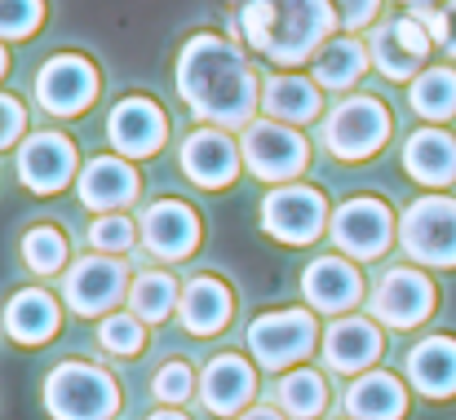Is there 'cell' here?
Returning a JSON list of instances; mask_svg holds the SVG:
<instances>
[{"instance_id": "cell-6", "label": "cell", "mask_w": 456, "mask_h": 420, "mask_svg": "<svg viewBox=\"0 0 456 420\" xmlns=\"http://www.w3.org/2000/svg\"><path fill=\"white\" fill-rule=\"evenodd\" d=\"M314 341H319V327L305 310H271V314L253 319V327H248V350H253L257 368H266V372H284V368L302 363L314 350Z\"/></svg>"}, {"instance_id": "cell-32", "label": "cell", "mask_w": 456, "mask_h": 420, "mask_svg": "<svg viewBox=\"0 0 456 420\" xmlns=\"http://www.w3.org/2000/svg\"><path fill=\"white\" fill-rule=\"evenodd\" d=\"M22 262L31 275H58L67 266V239L58 226H31L22 235Z\"/></svg>"}, {"instance_id": "cell-34", "label": "cell", "mask_w": 456, "mask_h": 420, "mask_svg": "<svg viewBox=\"0 0 456 420\" xmlns=\"http://www.w3.org/2000/svg\"><path fill=\"white\" fill-rule=\"evenodd\" d=\"M98 341L107 354H138L142 350V319L138 314H107L98 327Z\"/></svg>"}, {"instance_id": "cell-37", "label": "cell", "mask_w": 456, "mask_h": 420, "mask_svg": "<svg viewBox=\"0 0 456 420\" xmlns=\"http://www.w3.org/2000/svg\"><path fill=\"white\" fill-rule=\"evenodd\" d=\"M191 390H195V376H191L186 363H164V368L155 372V399H164V403H186Z\"/></svg>"}, {"instance_id": "cell-12", "label": "cell", "mask_w": 456, "mask_h": 420, "mask_svg": "<svg viewBox=\"0 0 456 420\" xmlns=\"http://www.w3.org/2000/svg\"><path fill=\"white\" fill-rule=\"evenodd\" d=\"M36 98L49 116H80L89 111V102L98 98V71L89 58L76 53H58L40 67L36 76Z\"/></svg>"}, {"instance_id": "cell-23", "label": "cell", "mask_w": 456, "mask_h": 420, "mask_svg": "<svg viewBox=\"0 0 456 420\" xmlns=\"http://www.w3.org/2000/svg\"><path fill=\"white\" fill-rule=\"evenodd\" d=\"M408 381L426 399H452L456 394V341L452 336H430L408 354Z\"/></svg>"}, {"instance_id": "cell-31", "label": "cell", "mask_w": 456, "mask_h": 420, "mask_svg": "<svg viewBox=\"0 0 456 420\" xmlns=\"http://www.w3.org/2000/svg\"><path fill=\"white\" fill-rule=\"evenodd\" d=\"M275 399H280L284 416L314 420V416H323V408H328V385H323L319 372H289V376L280 381Z\"/></svg>"}, {"instance_id": "cell-18", "label": "cell", "mask_w": 456, "mask_h": 420, "mask_svg": "<svg viewBox=\"0 0 456 420\" xmlns=\"http://www.w3.org/2000/svg\"><path fill=\"white\" fill-rule=\"evenodd\" d=\"M138 199V173L116 159V155H98L85 164L80 173V204L85 208H98V213H116L125 204Z\"/></svg>"}, {"instance_id": "cell-24", "label": "cell", "mask_w": 456, "mask_h": 420, "mask_svg": "<svg viewBox=\"0 0 456 420\" xmlns=\"http://www.w3.org/2000/svg\"><path fill=\"white\" fill-rule=\"evenodd\" d=\"M403 168L421 186H452L456 182V138L439 129H421L403 146Z\"/></svg>"}, {"instance_id": "cell-35", "label": "cell", "mask_w": 456, "mask_h": 420, "mask_svg": "<svg viewBox=\"0 0 456 420\" xmlns=\"http://www.w3.org/2000/svg\"><path fill=\"white\" fill-rule=\"evenodd\" d=\"M45 0H0V40H22L40 27Z\"/></svg>"}, {"instance_id": "cell-9", "label": "cell", "mask_w": 456, "mask_h": 420, "mask_svg": "<svg viewBox=\"0 0 456 420\" xmlns=\"http://www.w3.org/2000/svg\"><path fill=\"white\" fill-rule=\"evenodd\" d=\"M323 222H328L323 195L310 190V186H297V182L271 190L266 204H262V230H266L271 239H280V244H293V248L319 239Z\"/></svg>"}, {"instance_id": "cell-33", "label": "cell", "mask_w": 456, "mask_h": 420, "mask_svg": "<svg viewBox=\"0 0 456 420\" xmlns=\"http://www.w3.org/2000/svg\"><path fill=\"white\" fill-rule=\"evenodd\" d=\"M134 222L129 217H120V213H102L94 226H89V244L98 248V253H107V257H120V253H129L134 248Z\"/></svg>"}, {"instance_id": "cell-21", "label": "cell", "mask_w": 456, "mask_h": 420, "mask_svg": "<svg viewBox=\"0 0 456 420\" xmlns=\"http://www.w3.org/2000/svg\"><path fill=\"white\" fill-rule=\"evenodd\" d=\"M377 354H381V332H377V323H368L359 314L337 319L323 336V359L332 372H363L377 363Z\"/></svg>"}, {"instance_id": "cell-5", "label": "cell", "mask_w": 456, "mask_h": 420, "mask_svg": "<svg viewBox=\"0 0 456 420\" xmlns=\"http://www.w3.org/2000/svg\"><path fill=\"white\" fill-rule=\"evenodd\" d=\"M390 138V111L377 98H346L323 120V146L337 159H368Z\"/></svg>"}, {"instance_id": "cell-40", "label": "cell", "mask_w": 456, "mask_h": 420, "mask_svg": "<svg viewBox=\"0 0 456 420\" xmlns=\"http://www.w3.org/2000/svg\"><path fill=\"white\" fill-rule=\"evenodd\" d=\"M240 420H284V416H280L275 408H248V412H244Z\"/></svg>"}, {"instance_id": "cell-43", "label": "cell", "mask_w": 456, "mask_h": 420, "mask_svg": "<svg viewBox=\"0 0 456 420\" xmlns=\"http://www.w3.org/2000/svg\"><path fill=\"white\" fill-rule=\"evenodd\" d=\"M0 76H4V49H0Z\"/></svg>"}, {"instance_id": "cell-16", "label": "cell", "mask_w": 456, "mask_h": 420, "mask_svg": "<svg viewBox=\"0 0 456 420\" xmlns=\"http://www.w3.org/2000/svg\"><path fill=\"white\" fill-rule=\"evenodd\" d=\"M164 133H168V120L164 111L147 102V98H125L111 116H107V138L120 155L129 159H147L164 146Z\"/></svg>"}, {"instance_id": "cell-15", "label": "cell", "mask_w": 456, "mask_h": 420, "mask_svg": "<svg viewBox=\"0 0 456 420\" xmlns=\"http://www.w3.org/2000/svg\"><path fill=\"white\" fill-rule=\"evenodd\" d=\"M138 226H142L147 253L164 257V262H182V257H191L195 244H200V217H195L191 204H182V199H159V204H151Z\"/></svg>"}, {"instance_id": "cell-29", "label": "cell", "mask_w": 456, "mask_h": 420, "mask_svg": "<svg viewBox=\"0 0 456 420\" xmlns=\"http://www.w3.org/2000/svg\"><path fill=\"white\" fill-rule=\"evenodd\" d=\"M177 301H182V287L173 283V275H164V271H147V275H138V279L129 283V310H134L142 323L168 319V314L177 310Z\"/></svg>"}, {"instance_id": "cell-4", "label": "cell", "mask_w": 456, "mask_h": 420, "mask_svg": "<svg viewBox=\"0 0 456 420\" xmlns=\"http://www.w3.org/2000/svg\"><path fill=\"white\" fill-rule=\"evenodd\" d=\"M399 244L412 262L452 271L456 266V199L448 195H426L417 199L403 222H399Z\"/></svg>"}, {"instance_id": "cell-19", "label": "cell", "mask_w": 456, "mask_h": 420, "mask_svg": "<svg viewBox=\"0 0 456 420\" xmlns=\"http://www.w3.org/2000/svg\"><path fill=\"white\" fill-rule=\"evenodd\" d=\"M257 381H253V368L240 359V354H222L204 368V381H200V399L213 416H235L248 408Z\"/></svg>"}, {"instance_id": "cell-14", "label": "cell", "mask_w": 456, "mask_h": 420, "mask_svg": "<svg viewBox=\"0 0 456 420\" xmlns=\"http://www.w3.org/2000/svg\"><path fill=\"white\" fill-rule=\"evenodd\" d=\"M76 173V146L62 133H36L18 146V177L36 195H53Z\"/></svg>"}, {"instance_id": "cell-8", "label": "cell", "mask_w": 456, "mask_h": 420, "mask_svg": "<svg viewBox=\"0 0 456 420\" xmlns=\"http://www.w3.org/2000/svg\"><path fill=\"white\" fill-rule=\"evenodd\" d=\"M332 244L354 257V262H377L386 248H390V235H395V217L381 199L372 195H359V199H346L337 213H332Z\"/></svg>"}, {"instance_id": "cell-22", "label": "cell", "mask_w": 456, "mask_h": 420, "mask_svg": "<svg viewBox=\"0 0 456 420\" xmlns=\"http://www.w3.org/2000/svg\"><path fill=\"white\" fill-rule=\"evenodd\" d=\"M177 319L186 332L195 336H213L231 323V287L213 275H200L182 287V301H177Z\"/></svg>"}, {"instance_id": "cell-39", "label": "cell", "mask_w": 456, "mask_h": 420, "mask_svg": "<svg viewBox=\"0 0 456 420\" xmlns=\"http://www.w3.org/2000/svg\"><path fill=\"white\" fill-rule=\"evenodd\" d=\"M22 129H27V116H22L18 98H4L0 93V146H13V141L22 138Z\"/></svg>"}, {"instance_id": "cell-38", "label": "cell", "mask_w": 456, "mask_h": 420, "mask_svg": "<svg viewBox=\"0 0 456 420\" xmlns=\"http://www.w3.org/2000/svg\"><path fill=\"white\" fill-rule=\"evenodd\" d=\"M328 4H332V13H337V22L346 31H363V22L377 18V4L381 0H328Z\"/></svg>"}, {"instance_id": "cell-3", "label": "cell", "mask_w": 456, "mask_h": 420, "mask_svg": "<svg viewBox=\"0 0 456 420\" xmlns=\"http://www.w3.org/2000/svg\"><path fill=\"white\" fill-rule=\"evenodd\" d=\"M45 408L53 420H111L120 412V390L94 363H58L45 381Z\"/></svg>"}, {"instance_id": "cell-1", "label": "cell", "mask_w": 456, "mask_h": 420, "mask_svg": "<svg viewBox=\"0 0 456 420\" xmlns=\"http://www.w3.org/2000/svg\"><path fill=\"white\" fill-rule=\"evenodd\" d=\"M177 93L200 120L217 129H248L257 111V76L248 58L240 53V44L213 31L186 40L177 58Z\"/></svg>"}, {"instance_id": "cell-27", "label": "cell", "mask_w": 456, "mask_h": 420, "mask_svg": "<svg viewBox=\"0 0 456 420\" xmlns=\"http://www.w3.org/2000/svg\"><path fill=\"white\" fill-rule=\"evenodd\" d=\"M262 107H266L271 120L297 129V125H305V120L319 116V85L305 80V76H293V71L271 76L266 89H262Z\"/></svg>"}, {"instance_id": "cell-2", "label": "cell", "mask_w": 456, "mask_h": 420, "mask_svg": "<svg viewBox=\"0 0 456 420\" xmlns=\"http://www.w3.org/2000/svg\"><path fill=\"white\" fill-rule=\"evenodd\" d=\"M332 22L337 13L328 0H244L240 4L244 40L280 67H297L305 58H314L328 44Z\"/></svg>"}, {"instance_id": "cell-41", "label": "cell", "mask_w": 456, "mask_h": 420, "mask_svg": "<svg viewBox=\"0 0 456 420\" xmlns=\"http://www.w3.org/2000/svg\"><path fill=\"white\" fill-rule=\"evenodd\" d=\"M147 420H186V416H177V412H151Z\"/></svg>"}, {"instance_id": "cell-25", "label": "cell", "mask_w": 456, "mask_h": 420, "mask_svg": "<svg viewBox=\"0 0 456 420\" xmlns=\"http://www.w3.org/2000/svg\"><path fill=\"white\" fill-rule=\"evenodd\" d=\"M346 412L350 420H399L408 412V394L390 372H368L346 390Z\"/></svg>"}, {"instance_id": "cell-11", "label": "cell", "mask_w": 456, "mask_h": 420, "mask_svg": "<svg viewBox=\"0 0 456 420\" xmlns=\"http://www.w3.org/2000/svg\"><path fill=\"white\" fill-rule=\"evenodd\" d=\"M125 292H129V271L120 257H107V253L80 257L62 279V296L76 314H107L120 305Z\"/></svg>"}, {"instance_id": "cell-20", "label": "cell", "mask_w": 456, "mask_h": 420, "mask_svg": "<svg viewBox=\"0 0 456 420\" xmlns=\"http://www.w3.org/2000/svg\"><path fill=\"white\" fill-rule=\"evenodd\" d=\"M302 287H305V301H310L314 310L341 314V310H350V305L359 301L363 279H359V271H354L346 257H319V262L305 266Z\"/></svg>"}, {"instance_id": "cell-10", "label": "cell", "mask_w": 456, "mask_h": 420, "mask_svg": "<svg viewBox=\"0 0 456 420\" xmlns=\"http://www.w3.org/2000/svg\"><path fill=\"white\" fill-rule=\"evenodd\" d=\"M430 31L408 13V18H386L372 27L368 36V53H372V67L386 76V80H412L417 67H426L430 58Z\"/></svg>"}, {"instance_id": "cell-36", "label": "cell", "mask_w": 456, "mask_h": 420, "mask_svg": "<svg viewBox=\"0 0 456 420\" xmlns=\"http://www.w3.org/2000/svg\"><path fill=\"white\" fill-rule=\"evenodd\" d=\"M412 18L430 31V40H435L444 53L456 58V0H448L444 9H435V4H430V9H412Z\"/></svg>"}, {"instance_id": "cell-26", "label": "cell", "mask_w": 456, "mask_h": 420, "mask_svg": "<svg viewBox=\"0 0 456 420\" xmlns=\"http://www.w3.org/2000/svg\"><path fill=\"white\" fill-rule=\"evenodd\" d=\"M4 332H9L18 345H40V341H49V336L58 332V305H53V296L40 292V287H22V292L9 301V310H4Z\"/></svg>"}, {"instance_id": "cell-17", "label": "cell", "mask_w": 456, "mask_h": 420, "mask_svg": "<svg viewBox=\"0 0 456 420\" xmlns=\"http://www.w3.org/2000/svg\"><path fill=\"white\" fill-rule=\"evenodd\" d=\"M240 146L226 138L222 129H200V133H191L186 146H182V168H186V177L195 182V186H204V190H222V186H231L235 182V173H240Z\"/></svg>"}, {"instance_id": "cell-7", "label": "cell", "mask_w": 456, "mask_h": 420, "mask_svg": "<svg viewBox=\"0 0 456 420\" xmlns=\"http://www.w3.org/2000/svg\"><path fill=\"white\" fill-rule=\"evenodd\" d=\"M240 155L266 182H293L310 159L305 138L293 125H280V120H253L240 138Z\"/></svg>"}, {"instance_id": "cell-28", "label": "cell", "mask_w": 456, "mask_h": 420, "mask_svg": "<svg viewBox=\"0 0 456 420\" xmlns=\"http://www.w3.org/2000/svg\"><path fill=\"white\" fill-rule=\"evenodd\" d=\"M368 62H372V53L354 36H337L314 53V85L319 89H350L368 71Z\"/></svg>"}, {"instance_id": "cell-30", "label": "cell", "mask_w": 456, "mask_h": 420, "mask_svg": "<svg viewBox=\"0 0 456 420\" xmlns=\"http://www.w3.org/2000/svg\"><path fill=\"white\" fill-rule=\"evenodd\" d=\"M412 111L426 120H452L456 116V71L430 67L412 80Z\"/></svg>"}, {"instance_id": "cell-13", "label": "cell", "mask_w": 456, "mask_h": 420, "mask_svg": "<svg viewBox=\"0 0 456 420\" xmlns=\"http://www.w3.org/2000/svg\"><path fill=\"white\" fill-rule=\"evenodd\" d=\"M430 310H435V283L426 279L421 271H408V266L386 271L377 292H372V314L386 327H399V332L426 323Z\"/></svg>"}, {"instance_id": "cell-42", "label": "cell", "mask_w": 456, "mask_h": 420, "mask_svg": "<svg viewBox=\"0 0 456 420\" xmlns=\"http://www.w3.org/2000/svg\"><path fill=\"white\" fill-rule=\"evenodd\" d=\"M403 4H412V9H430L435 0H403Z\"/></svg>"}]
</instances>
